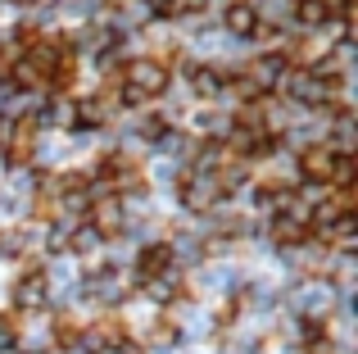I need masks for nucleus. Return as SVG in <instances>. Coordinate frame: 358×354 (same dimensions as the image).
Listing matches in <instances>:
<instances>
[{
	"mask_svg": "<svg viewBox=\"0 0 358 354\" xmlns=\"http://www.w3.org/2000/svg\"><path fill=\"white\" fill-rule=\"evenodd\" d=\"M191 82H195V96H218L222 82H227V73H222V69H209V64H200V69L191 73Z\"/></svg>",
	"mask_w": 358,
	"mask_h": 354,
	"instance_id": "nucleus-5",
	"label": "nucleus"
},
{
	"mask_svg": "<svg viewBox=\"0 0 358 354\" xmlns=\"http://www.w3.org/2000/svg\"><path fill=\"white\" fill-rule=\"evenodd\" d=\"M14 5H18V9H36V5H41V0H14Z\"/></svg>",
	"mask_w": 358,
	"mask_h": 354,
	"instance_id": "nucleus-6",
	"label": "nucleus"
},
{
	"mask_svg": "<svg viewBox=\"0 0 358 354\" xmlns=\"http://www.w3.org/2000/svg\"><path fill=\"white\" fill-rule=\"evenodd\" d=\"M36 141H41V114H14L5 123V132H0V155H5L14 169H23V164H32L36 155Z\"/></svg>",
	"mask_w": 358,
	"mask_h": 354,
	"instance_id": "nucleus-3",
	"label": "nucleus"
},
{
	"mask_svg": "<svg viewBox=\"0 0 358 354\" xmlns=\"http://www.w3.org/2000/svg\"><path fill=\"white\" fill-rule=\"evenodd\" d=\"M222 23H227L231 36H254L259 32V14H254V0H231L222 9Z\"/></svg>",
	"mask_w": 358,
	"mask_h": 354,
	"instance_id": "nucleus-4",
	"label": "nucleus"
},
{
	"mask_svg": "<svg viewBox=\"0 0 358 354\" xmlns=\"http://www.w3.org/2000/svg\"><path fill=\"white\" fill-rule=\"evenodd\" d=\"M295 169L308 186H317V191H322V186H350L354 182V160L345 150H336L331 141L304 146V150L295 155Z\"/></svg>",
	"mask_w": 358,
	"mask_h": 354,
	"instance_id": "nucleus-1",
	"label": "nucleus"
},
{
	"mask_svg": "<svg viewBox=\"0 0 358 354\" xmlns=\"http://www.w3.org/2000/svg\"><path fill=\"white\" fill-rule=\"evenodd\" d=\"M168 87H173V73L159 59H150V55L127 59L118 69V100L122 105H150V100H159Z\"/></svg>",
	"mask_w": 358,
	"mask_h": 354,
	"instance_id": "nucleus-2",
	"label": "nucleus"
}]
</instances>
